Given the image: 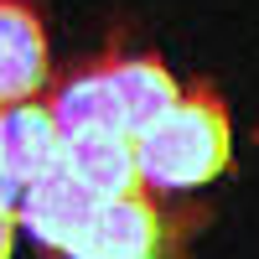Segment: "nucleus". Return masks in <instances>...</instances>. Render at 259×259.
Returning a JSON list of instances; mask_svg holds the SVG:
<instances>
[{
    "instance_id": "nucleus-1",
    "label": "nucleus",
    "mask_w": 259,
    "mask_h": 259,
    "mask_svg": "<svg viewBox=\"0 0 259 259\" xmlns=\"http://www.w3.org/2000/svg\"><path fill=\"white\" fill-rule=\"evenodd\" d=\"M233 161V119L212 83H187L177 109L140 135V171L150 192H192L218 182Z\"/></svg>"
},
{
    "instance_id": "nucleus-2",
    "label": "nucleus",
    "mask_w": 259,
    "mask_h": 259,
    "mask_svg": "<svg viewBox=\"0 0 259 259\" xmlns=\"http://www.w3.org/2000/svg\"><path fill=\"white\" fill-rule=\"evenodd\" d=\"M202 223V207H166L150 187H140L104 197L68 259H187V244Z\"/></svg>"
},
{
    "instance_id": "nucleus-3",
    "label": "nucleus",
    "mask_w": 259,
    "mask_h": 259,
    "mask_svg": "<svg viewBox=\"0 0 259 259\" xmlns=\"http://www.w3.org/2000/svg\"><path fill=\"white\" fill-rule=\"evenodd\" d=\"M16 212H21V228L31 233V244L47 259H68L73 244L83 239V228L94 223L99 197L73 177V171H52V177L21 187Z\"/></svg>"
},
{
    "instance_id": "nucleus-4",
    "label": "nucleus",
    "mask_w": 259,
    "mask_h": 259,
    "mask_svg": "<svg viewBox=\"0 0 259 259\" xmlns=\"http://www.w3.org/2000/svg\"><path fill=\"white\" fill-rule=\"evenodd\" d=\"M52 89L47 21L31 0H0V109Z\"/></svg>"
},
{
    "instance_id": "nucleus-5",
    "label": "nucleus",
    "mask_w": 259,
    "mask_h": 259,
    "mask_svg": "<svg viewBox=\"0 0 259 259\" xmlns=\"http://www.w3.org/2000/svg\"><path fill=\"white\" fill-rule=\"evenodd\" d=\"M0 161L21 187L52 177V171H68V130L57 124L47 94L0 109Z\"/></svg>"
},
{
    "instance_id": "nucleus-6",
    "label": "nucleus",
    "mask_w": 259,
    "mask_h": 259,
    "mask_svg": "<svg viewBox=\"0 0 259 259\" xmlns=\"http://www.w3.org/2000/svg\"><path fill=\"white\" fill-rule=\"evenodd\" d=\"M68 171L94 192V197H124V192L145 187L140 171V135L130 130H89V135H68Z\"/></svg>"
},
{
    "instance_id": "nucleus-7",
    "label": "nucleus",
    "mask_w": 259,
    "mask_h": 259,
    "mask_svg": "<svg viewBox=\"0 0 259 259\" xmlns=\"http://www.w3.org/2000/svg\"><path fill=\"white\" fill-rule=\"evenodd\" d=\"M47 104L57 124L68 135H89V130H119V104H114V47L94 57V62H78L62 78H52Z\"/></svg>"
},
{
    "instance_id": "nucleus-8",
    "label": "nucleus",
    "mask_w": 259,
    "mask_h": 259,
    "mask_svg": "<svg viewBox=\"0 0 259 259\" xmlns=\"http://www.w3.org/2000/svg\"><path fill=\"white\" fill-rule=\"evenodd\" d=\"M182 83L171 78V68L161 57L145 52H119L114 47V104H119V130L130 135H145L161 114L177 109Z\"/></svg>"
},
{
    "instance_id": "nucleus-9",
    "label": "nucleus",
    "mask_w": 259,
    "mask_h": 259,
    "mask_svg": "<svg viewBox=\"0 0 259 259\" xmlns=\"http://www.w3.org/2000/svg\"><path fill=\"white\" fill-rule=\"evenodd\" d=\"M16 233H21V212L16 207H0V259L16 254Z\"/></svg>"
},
{
    "instance_id": "nucleus-10",
    "label": "nucleus",
    "mask_w": 259,
    "mask_h": 259,
    "mask_svg": "<svg viewBox=\"0 0 259 259\" xmlns=\"http://www.w3.org/2000/svg\"><path fill=\"white\" fill-rule=\"evenodd\" d=\"M21 202V182L6 171V161H0V207H16Z\"/></svg>"
}]
</instances>
